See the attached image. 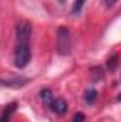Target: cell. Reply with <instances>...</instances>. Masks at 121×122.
I'll list each match as a JSON object with an SVG mask.
<instances>
[{
  "label": "cell",
  "instance_id": "3957f363",
  "mask_svg": "<svg viewBox=\"0 0 121 122\" xmlns=\"http://www.w3.org/2000/svg\"><path fill=\"white\" fill-rule=\"evenodd\" d=\"M31 24L27 20H22L19 21V24L16 26V36H17V43H29L31 37Z\"/></svg>",
  "mask_w": 121,
  "mask_h": 122
},
{
  "label": "cell",
  "instance_id": "7a4b0ae2",
  "mask_svg": "<svg viewBox=\"0 0 121 122\" xmlns=\"http://www.w3.org/2000/svg\"><path fill=\"white\" fill-rule=\"evenodd\" d=\"M57 51L61 56H67L71 51V37L67 27L61 26L57 30Z\"/></svg>",
  "mask_w": 121,
  "mask_h": 122
},
{
  "label": "cell",
  "instance_id": "8fae6325",
  "mask_svg": "<svg viewBox=\"0 0 121 122\" xmlns=\"http://www.w3.org/2000/svg\"><path fill=\"white\" fill-rule=\"evenodd\" d=\"M104 1H105V4H107V6L110 7V6H113V4H114V3H116L117 0H104Z\"/></svg>",
  "mask_w": 121,
  "mask_h": 122
},
{
  "label": "cell",
  "instance_id": "ba28073f",
  "mask_svg": "<svg viewBox=\"0 0 121 122\" xmlns=\"http://www.w3.org/2000/svg\"><path fill=\"white\" fill-rule=\"evenodd\" d=\"M95 98H97V91L95 90H88V91L86 92V101H87V104H93L95 101Z\"/></svg>",
  "mask_w": 121,
  "mask_h": 122
},
{
  "label": "cell",
  "instance_id": "52a82bcc",
  "mask_svg": "<svg viewBox=\"0 0 121 122\" xmlns=\"http://www.w3.org/2000/svg\"><path fill=\"white\" fill-rule=\"evenodd\" d=\"M87 0H76L74 4H73V9H71V14H78L81 11V9L84 7Z\"/></svg>",
  "mask_w": 121,
  "mask_h": 122
},
{
  "label": "cell",
  "instance_id": "6da1fadb",
  "mask_svg": "<svg viewBox=\"0 0 121 122\" xmlns=\"http://www.w3.org/2000/svg\"><path fill=\"white\" fill-rule=\"evenodd\" d=\"M31 58V50L29 43H17L14 51V65L17 68H24Z\"/></svg>",
  "mask_w": 121,
  "mask_h": 122
},
{
  "label": "cell",
  "instance_id": "8992f818",
  "mask_svg": "<svg viewBox=\"0 0 121 122\" xmlns=\"http://www.w3.org/2000/svg\"><path fill=\"white\" fill-rule=\"evenodd\" d=\"M40 98L43 99V102H44V104H47V105H49V104L53 101V98H54V97H53V92L50 91V90H43V91L40 92Z\"/></svg>",
  "mask_w": 121,
  "mask_h": 122
},
{
  "label": "cell",
  "instance_id": "9c48e42d",
  "mask_svg": "<svg viewBox=\"0 0 121 122\" xmlns=\"http://www.w3.org/2000/svg\"><path fill=\"white\" fill-rule=\"evenodd\" d=\"M108 68H110V71H114L116 68H117V65H118V57L117 56H113L110 60H108Z\"/></svg>",
  "mask_w": 121,
  "mask_h": 122
},
{
  "label": "cell",
  "instance_id": "277c9868",
  "mask_svg": "<svg viewBox=\"0 0 121 122\" xmlns=\"http://www.w3.org/2000/svg\"><path fill=\"white\" fill-rule=\"evenodd\" d=\"M49 107L51 111H54L59 115H63L67 112V102L63 98H53V101L49 104Z\"/></svg>",
  "mask_w": 121,
  "mask_h": 122
},
{
  "label": "cell",
  "instance_id": "7c38bea8",
  "mask_svg": "<svg viewBox=\"0 0 121 122\" xmlns=\"http://www.w3.org/2000/svg\"><path fill=\"white\" fill-rule=\"evenodd\" d=\"M59 1H61V3H63V1H64V0H59Z\"/></svg>",
  "mask_w": 121,
  "mask_h": 122
},
{
  "label": "cell",
  "instance_id": "5b68a950",
  "mask_svg": "<svg viewBox=\"0 0 121 122\" xmlns=\"http://www.w3.org/2000/svg\"><path fill=\"white\" fill-rule=\"evenodd\" d=\"M16 102H13V104H10V105H7L4 109H3V112H1V115H0V122H7L10 119V115L16 111Z\"/></svg>",
  "mask_w": 121,
  "mask_h": 122
},
{
  "label": "cell",
  "instance_id": "30bf717a",
  "mask_svg": "<svg viewBox=\"0 0 121 122\" xmlns=\"http://www.w3.org/2000/svg\"><path fill=\"white\" fill-rule=\"evenodd\" d=\"M84 119H86L84 114H81V112H77V114L74 115V119H73V122H84Z\"/></svg>",
  "mask_w": 121,
  "mask_h": 122
}]
</instances>
